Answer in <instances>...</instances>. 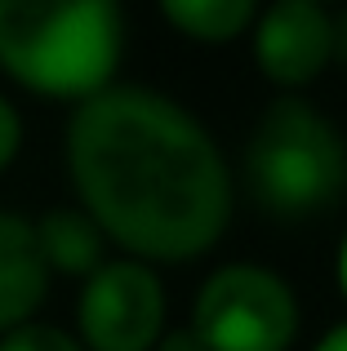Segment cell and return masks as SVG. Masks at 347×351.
Here are the masks:
<instances>
[{"label":"cell","mask_w":347,"mask_h":351,"mask_svg":"<svg viewBox=\"0 0 347 351\" xmlns=\"http://www.w3.org/2000/svg\"><path fill=\"white\" fill-rule=\"evenodd\" d=\"M67 173L98 232L139 263H191L232 223V173L182 103L107 85L67 120Z\"/></svg>","instance_id":"1"},{"label":"cell","mask_w":347,"mask_h":351,"mask_svg":"<svg viewBox=\"0 0 347 351\" xmlns=\"http://www.w3.org/2000/svg\"><path fill=\"white\" fill-rule=\"evenodd\" d=\"M125 18L112 0H0V71L45 98H85L112 85Z\"/></svg>","instance_id":"2"},{"label":"cell","mask_w":347,"mask_h":351,"mask_svg":"<svg viewBox=\"0 0 347 351\" xmlns=\"http://www.w3.org/2000/svg\"><path fill=\"white\" fill-rule=\"evenodd\" d=\"M245 178L267 214L316 218L347 191V138L303 98H276L245 143Z\"/></svg>","instance_id":"3"},{"label":"cell","mask_w":347,"mask_h":351,"mask_svg":"<svg viewBox=\"0 0 347 351\" xmlns=\"http://www.w3.org/2000/svg\"><path fill=\"white\" fill-rule=\"evenodd\" d=\"M289 280L259 263H227L191 302V334L205 351H289L298 338Z\"/></svg>","instance_id":"4"},{"label":"cell","mask_w":347,"mask_h":351,"mask_svg":"<svg viewBox=\"0 0 347 351\" xmlns=\"http://www.w3.org/2000/svg\"><path fill=\"white\" fill-rule=\"evenodd\" d=\"M76 329L85 351H156L165 334V285L156 267L139 258H112L85 276Z\"/></svg>","instance_id":"5"},{"label":"cell","mask_w":347,"mask_h":351,"mask_svg":"<svg viewBox=\"0 0 347 351\" xmlns=\"http://www.w3.org/2000/svg\"><path fill=\"white\" fill-rule=\"evenodd\" d=\"M254 62L280 89H303L334 62V14L316 0H280L254 18Z\"/></svg>","instance_id":"6"},{"label":"cell","mask_w":347,"mask_h":351,"mask_svg":"<svg viewBox=\"0 0 347 351\" xmlns=\"http://www.w3.org/2000/svg\"><path fill=\"white\" fill-rule=\"evenodd\" d=\"M49 293V267L23 214L0 209V334L27 325Z\"/></svg>","instance_id":"7"},{"label":"cell","mask_w":347,"mask_h":351,"mask_svg":"<svg viewBox=\"0 0 347 351\" xmlns=\"http://www.w3.org/2000/svg\"><path fill=\"white\" fill-rule=\"evenodd\" d=\"M36 245L49 271L62 276H94L107 263V236L98 232V223L80 205H53L32 223Z\"/></svg>","instance_id":"8"},{"label":"cell","mask_w":347,"mask_h":351,"mask_svg":"<svg viewBox=\"0 0 347 351\" xmlns=\"http://www.w3.org/2000/svg\"><path fill=\"white\" fill-rule=\"evenodd\" d=\"M160 14L191 40L223 45L250 32L254 18H259V5L254 0H165Z\"/></svg>","instance_id":"9"},{"label":"cell","mask_w":347,"mask_h":351,"mask_svg":"<svg viewBox=\"0 0 347 351\" xmlns=\"http://www.w3.org/2000/svg\"><path fill=\"white\" fill-rule=\"evenodd\" d=\"M0 351H85L76 343V334L58 325H40V320H27V325L0 334Z\"/></svg>","instance_id":"10"},{"label":"cell","mask_w":347,"mask_h":351,"mask_svg":"<svg viewBox=\"0 0 347 351\" xmlns=\"http://www.w3.org/2000/svg\"><path fill=\"white\" fill-rule=\"evenodd\" d=\"M18 147H23V116H18V107L0 94V169L14 165Z\"/></svg>","instance_id":"11"},{"label":"cell","mask_w":347,"mask_h":351,"mask_svg":"<svg viewBox=\"0 0 347 351\" xmlns=\"http://www.w3.org/2000/svg\"><path fill=\"white\" fill-rule=\"evenodd\" d=\"M156 351H205V347H200V338L191 334V325H182V329H165Z\"/></svg>","instance_id":"12"},{"label":"cell","mask_w":347,"mask_h":351,"mask_svg":"<svg viewBox=\"0 0 347 351\" xmlns=\"http://www.w3.org/2000/svg\"><path fill=\"white\" fill-rule=\"evenodd\" d=\"M334 58L347 62V9L334 14Z\"/></svg>","instance_id":"13"},{"label":"cell","mask_w":347,"mask_h":351,"mask_svg":"<svg viewBox=\"0 0 347 351\" xmlns=\"http://www.w3.org/2000/svg\"><path fill=\"white\" fill-rule=\"evenodd\" d=\"M312 351H347V320H343V325H334V329H330V334H325Z\"/></svg>","instance_id":"14"},{"label":"cell","mask_w":347,"mask_h":351,"mask_svg":"<svg viewBox=\"0 0 347 351\" xmlns=\"http://www.w3.org/2000/svg\"><path fill=\"white\" fill-rule=\"evenodd\" d=\"M339 285H343V298H347V236H343V249H339Z\"/></svg>","instance_id":"15"}]
</instances>
